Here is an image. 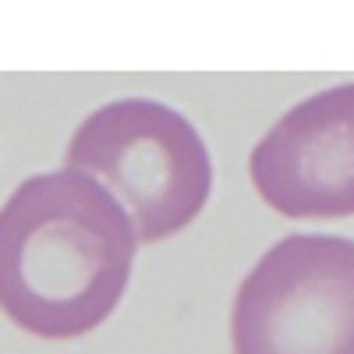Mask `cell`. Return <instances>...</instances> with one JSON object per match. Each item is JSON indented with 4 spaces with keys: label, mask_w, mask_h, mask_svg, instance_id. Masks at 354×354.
I'll return each mask as SVG.
<instances>
[{
    "label": "cell",
    "mask_w": 354,
    "mask_h": 354,
    "mask_svg": "<svg viewBox=\"0 0 354 354\" xmlns=\"http://www.w3.org/2000/svg\"><path fill=\"white\" fill-rule=\"evenodd\" d=\"M234 354H354V241L290 234L241 280Z\"/></svg>",
    "instance_id": "3957f363"
},
{
    "label": "cell",
    "mask_w": 354,
    "mask_h": 354,
    "mask_svg": "<svg viewBox=\"0 0 354 354\" xmlns=\"http://www.w3.org/2000/svg\"><path fill=\"white\" fill-rule=\"evenodd\" d=\"M138 238L100 181L46 170L0 205V312L39 340H78L121 305Z\"/></svg>",
    "instance_id": "6da1fadb"
},
{
    "label": "cell",
    "mask_w": 354,
    "mask_h": 354,
    "mask_svg": "<svg viewBox=\"0 0 354 354\" xmlns=\"http://www.w3.org/2000/svg\"><path fill=\"white\" fill-rule=\"evenodd\" d=\"M252 185L290 220L354 216V82L294 103L255 142Z\"/></svg>",
    "instance_id": "277c9868"
},
{
    "label": "cell",
    "mask_w": 354,
    "mask_h": 354,
    "mask_svg": "<svg viewBox=\"0 0 354 354\" xmlns=\"http://www.w3.org/2000/svg\"><path fill=\"white\" fill-rule=\"evenodd\" d=\"M68 170L106 181L142 245L185 230L213 192V160L185 113L156 100H113L75 128Z\"/></svg>",
    "instance_id": "7a4b0ae2"
}]
</instances>
